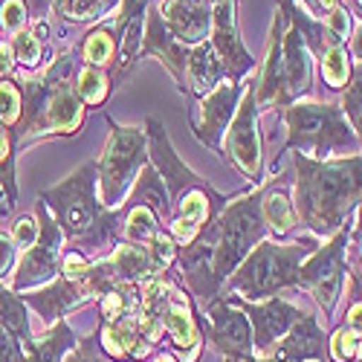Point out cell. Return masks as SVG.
I'll list each match as a JSON object with an SVG mask.
<instances>
[{"mask_svg": "<svg viewBox=\"0 0 362 362\" xmlns=\"http://www.w3.org/2000/svg\"><path fill=\"white\" fill-rule=\"evenodd\" d=\"M296 218L319 238L345 229L348 218L362 206V157L310 160L296 154Z\"/></svg>", "mask_w": 362, "mask_h": 362, "instance_id": "obj_1", "label": "cell"}, {"mask_svg": "<svg viewBox=\"0 0 362 362\" xmlns=\"http://www.w3.org/2000/svg\"><path fill=\"white\" fill-rule=\"evenodd\" d=\"M76 62L73 49L58 55L52 67L41 78L21 81V107L23 116L18 119L15 142L26 145L35 136H52V134H78L84 122V102L78 96V87L73 84Z\"/></svg>", "mask_w": 362, "mask_h": 362, "instance_id": "obj_2", "label": "cell"}, {"mask_svg": "<svg viewBox=\"0 0 362 362\" xmlns=\"http://www.w3.org/2000/svg\"><path fill=\"white\" fill-rule=\"evenodd\" d=\"M261 200H264V189H255V194L240 197L221 218L209 221L200 229V235L209 244V269H212L215 287H221L232 276V269L244 264V258L255 250V244L264 240L267 221L261 212Z\"/></svg>", "mask_w": 362, "mask_h": 362, "instance_id": "obj_3", "label": "cell"}, {"mask_svg": "<svg viewBox=\"0 0 362 362\" xmlns=\"http://www.w3.org/2000/svg\"><path fill=\"white\" fill-rule=\"evenodd\" d=\"M319 250V240L298 238L290 244H276V240H261V244L244 258L238 273L226 279V290L247 298L250 305L264 298H273L284 287H296V273L305 258Z\"/></svg>", "mask_w": 362, "mask_h": 362, "instance_id": "obj_4", "label": "cell"}, {"mask_svg": "<svg viewBox=\"0 0 362 362\" xmlns=\"http://www.w3.org/2000/svg\"><path fill=\"white\" fill-rule=\"evenodd\" d=\"M287 142L281 148V154L287 151H298L310 160H330L334 154H345V157H356L359 154V139L351 128V122L345 119L339 105L330 102H296L287 105ZM279 154V157H281Z\"/></svg>", "mask_w": 362, "mask_h": 362, "instance_id": "obj_5", "label": "cell"}, {"mask_svg": "<svg viewBox=\"0 0 362 362\" xmlns=\"http://www.w3.org/2000/svg\"><path fill=\"white\" fill-rule=\"evenodd\" d=\"M41 203L52 209V221L64 232V238L78 240L87 232H93L107 218L99 200V163H84L64 183L47 189L41 194Z\"/></svg>", "mask_w": 362, "mask_h": 362, "instance_id": "obj_6", "label": "cell"}, {"mask_svg": "<svg viewBox=\"0 0 362 362\" xmlns=\"http://www.w3.org/2000/svg\"><path fill=\"white\" fill-rule=\"evenodd\" d=\"M110 122V139L105 145V154L99 160V200L105 209H119L136 183V174L145 163V131L142 128H128Z\"/></svg>", "mask_w": 362, "mask_h": 362, "instance_id": "obj_7", "label": "cell"}, {"mask_svg": "<svg viewBox=\"0 0 362 362\" xmlns=\"http://www.w3.org/2000/svg\"><path fill=\"white\" fill-rule=\"evenodd\" d=\"M348 235H351V229H339L325 247H319L308 258V264H301L298 273H296V287L310 290L327 319L334 316L337 298H339L342 281H345V244H348Z\"/></svg>", "mask_w": 362, "mask_h": 362, "instance_id": "obj_8", "label": "cell"}, {"mask_svg": "<svg viewBox=\"0 0 362 362\" xmlns=\"http://www.w3.org/2000/svg\"><path fill=\"white\" fill-rule=\"evenodd\" d=\"M38 223H41V232H38L35 247H29L15 267L12 293H29L33 287L47 284L62 273V238H64V232L47 215L44 203H38Z\"/></svg>", "mask_w": 362, "mask_h": 362, "instance_id": "obj_9", "label": "cell"}, {"mask_svg": "<svg viewBox=\"0 0 362 362\" xmlns=\"http://www.w3.org/2000/svg\"><path fill=\"white\" fill-rule=\"evenodd\" d=\"M226 154L229 160L247 174L250 183H261V136H258V99L255 81L244 87V96L238 102L235 119L226 131Z\"/></svg>", "mask_w": 362, "mask_h": 362, "instance_id": "obj_10", "label": "cell"}, {"mask_svg": "<svg viewBox=\"0 0 362 362\" xmlns=\"http://www.w3.org/2000/svg\"><path fill=\"white\" fill-rule=\"evenodd\" d=\"M145 128H148L145 136H148L151 163H154V168H157V174H160V180H163V186H165L168 197H174V203H180V200H183L189 192H194V189L218 197V192H215L212 186H206L203 180H200L183 160L177 157V151H174V145H171L165 128L160 125V119L151 116L148 122H145Z\"/></svg>", "mask_w": 362, "mask_h": 362, "instance_id": "obj_11", "label": "cell"}, {"mask_svg": "<svg viewBox=\"0 0 362 362\" xmlns=\"http://www.w3.org/2000/svg\"><path fill=\"white\" fill-rule=\"evenodd\" d=\"M209 339L223 356H252V325L247 310L232 296H215L206 301Z\"/></svg>", "mask_w": 362, "mask_h": 362, "instance_id": "obj_12", "label": "cell"}, {"mask_svg": "<svg viewBox=\"0 0 362 362\" xmlns=\"http://www.w3.org/2000/svg\"><path fill=\"white\" fill-rule=\"evenodd\" d=\"M238 0H212V44L221 64L226 70V81L240 84L247 73H252L255 58L247 52L244 41L238 33V18H235Z\"/></svg>", "mask_w": 362, "mask_h": 362, "instance_id": "obj_13", "label": "cell"}, {"mask_svg": "<svg viewBox=\"0 0 362 362\" xmlns=\"http://www.w3.org/2000/svg\"><path fill=\"white\" fill-rule=\"evenodd\" d=\"M250 316V325H252V351L255 354H269L281 337H287V330L301 319V313L293 301L287 298H264V301H255V305H240Z\"/></svg>", "mask_w": 362, "mask_h": 362, "instance_id": "obj_14", "label": "cell"}, {"mask_svg": "<svg viewBox=\"0 0 362 362\" xmlns=\"http://www.w3.org/2000/svg\"><path fill=\"white\" fill-rule=\"evenodd\" d=\"M238 93L240 84L232 81H221L212 93H206L200 102V116L192 119L194 125V136L212 151H223V136L235 119L238 110Z\"/></svg>", "mask_w": 362, "mask_h": 362, "instance_id": "obj_15", "label": "cell"}, {"mask_svg": "<svg viewBox=\"0 0 362 362\" xmlns=\"http://www.w3.org/2000/svg\"><path fill=\"white\" fill-rule=\"evenodd\" d=\"M148 21H145V33H142V47L136 52V58H145V55H157L160 62L168 67V73L177 78L180 90L183 93H189V87H186V64H189V52L192 47L186 44H180L177 35L168 29V23L163 21L160 9H148L145 12Z\"/></svg>", "mask_w": 362, "mask_h": 362, "instance_id": "obj_16", "label": "cell"}, {"mask_svg": "<svg viewBox=\"0 0 362 362\" xmlns=\"http://www.w3.org/2000/svg\"><path fill=\"white\" fill-rule=\"evenodd\" d=\"M163 21L180 44L197 47L212 33V0H160Z\"/></svg>", "mask_w": 362, "mask_h": 362, "instance_id": "obj_17", "label": "cell"}, {"mask_svg": "<svg viewBox=\"0 0 362 362\" xmlns=\"http://www.w3.org/2000/svg\"><path fill=\"white\" fill-rule=\"evenodd\" d=\"M23 305L35 308L38 316L47 322V325H55L58 319H62L64 313H70L73 308L84 305L87 298H93V293H90L81 281H70V279H55L49 287L44 290H29V293H21Z\"/></svg>", "mask_w": 362, "mask_h": 362, "instance_id": "obj_18", "label": "cell"}, {"mask_svg": "<svg viewBox=\"0 0 362 362\" xmlns=\"http://www.w3.org/2000/svg\"><path fill=\"white\" fill-rule=\"evenodd\" d=\"M281 64H284L287 105H293V99L310 93V87H313V67H310V49L305 44V38L298 35L296 26L287 23V18H284V35H281Z\"/></svg>", "mask_w": 362, "mask_h": 362, "instance_id": "obj_19", "label": "cell"}, {"mask_svg": "<svg viewBox=\"0 0 362 362\" xmlns=\"http://www.w3.org/2000/svg\"><path fill=\"white\" fill-rule=\"evenodd\" d=\"M281 35H284V15L281 9L276 12L273 29H269V47L264 58V70L261 78L255 81V99L258 107H287V93H284V64H281Z\"/></svg>", "mask_w": 362, "mask_h": 362, "instance_id": "obj_20", "label": "cell"}, {"mask_svg": "<svg viewBox=\"0 0 362 362\" xmlns=\"http://www.w3.org/2000/svg\"><path fill=\"white\" fill-rule=\"evenodd\" d=\"M279 362H305V359H322L325 356V330L319 327L316 316L301 313V319L287 330L281 345H276L267 354Z\"/></svg>", "mask_w": 362, "mask_h": 362, "instance_id": "obj_21", "label": "cell"}, {"mask_svg": "<svg viewBox=\"0 0 362 362\" xmlns=\"http://www.w3.org/2000/svg\"><path fill=\"white\" fill-rule=\"evenodd\" d=\"M221 81H226V70L221 64L215 47L209 41L192 47L189 64H186V87H189L186 96H206V93H212Z\"/></svg>", "mask_w": 362, "mask_h": 362, "instance_id": "obj_22", "label": "cell"}, {"mask_svg": "<svg viewBox=\"0 0 362 362\" xmlns=\"http://www.w3.org/2000/svg\"><path fill=\"white\" fill-rule=\"evenodd\" d=\"M151 0H122V18H119V29H116V38L119 41V64L122 70H128L136 62V52H139V33H142V18L148 12Z\"/></svg>", "mask_w": 362, "mask_h": 362, "instance_id": "obj_23", "label": "cell"}, {"mask_svg": "<svg viewBox=\"0 0 362 362\" xmlns=\"http://www.w3.org/2000/svg\"><path fill=\"white\" fill-rule=\"evenodd\" d=\"M131 209L134 206H145L157 215V221H168V192L163 186V180L157 174L154 165H142V177L134 183V194H131Z\"/></svg>", "mask_w": 362, "mask_h": 362, "instance_id": "obj_24", "label": "cell"}, {"mask_svg": "<svg viewBox=\"0 0 362 362\" xmlns=\"http://www.w3.org/2000/svg\"><path fill=\"white\" fill-rule=\"evenodd\" d=\"M261 212H264V221L267 226L273 229L279 238H287L293 229H296V209H293V200L284 194L281 189V180L273 186L264 189V200H261Z\"/></svg>", "mask_w": 362, "mask_h": 362, "instance_id": "obj_25", "label": "cell"}, {"mask_svg": "<svg viewBox=\"0 0 362 362\" xmlns=\"http://www.w3.org/2000/svg\"><path fill=\"white\" fill-rule=\"evenodd\" d=\"M0 325L15 337V342L23 348V354L33 351L35 339H33V330H29V316L23 308V298L6 287H0Z\"/></svg>", "mask_w": 362, "mask_h": 362, "instance_id": "obj_26", "label": "cell"}, {"mask_svg": "<svg viewBox=\"0 0 362 362\" xmlns=\"http://www.w3.org/2000/svg\"><path fill=\"white\" fill-rule=\"evenodd\" d=\"M76 348V334L73 327L58 319L47 334L33 345V351L26 354V362H64V354Z\"/></svg>", "mask_w": 362, "mask_h": 362, "instance_id": "obj_27", "label": "cell"}, {"mask_svg": "<svg viewBox=\"0 0 362 362\" xmlns=\"http://www.w3.org/2000/svg\"><path fill=\"white\" fill-rule=\"evenodd\" d=\"M52 12L70 21V23H87V21H102L105 15H110L122 0H49Z\"/></svg>", "mask_w": 362, "mask_h": 362, "instance_id": "obj_28", "label": "cell"}, {"mask_svg": "<svg viewBox=\"0 0 362 362\" xmlns=\"http://www.w3.org/2000/svg\"><path fill=\"white\" fill-rule=\"evenodd\" d=\"M116 47H119L116 35H110L105 26H99V29H93V33L84 35V41H81V58L87 62V67L102 70V67H107L113 62Z\"/></svg>", "mask_w": 362, "mask_h": 362, "instance_id": "obj_29", "label": "cell"}, {"mask_svg": "<svg viewBox=\"0 0 362 362\" xmlns=\"http://www.w3.org/2000/svg\"><path fill=\"white\" fill-rule=\"evenodd\" d=\"M160 232V221L157 215L151 212V209L145 206H134L128 212V221L122 226V235L128 244H136V247H148L151 240H154V235Z\"/></svg>", "mask_w": 362, "mask_h": 362, "instance_id": "obj_30", "label": "cell"}, {"mask_svg": "<svg viewBox=\"0 0 362 362\" xmlns=\"http://www.w3.org/2000/svg\"><path fill=\"white\" fill-rule=\"evenodd\" d=\"M322 78L327 87H334V90H342L351 78V55L345 49V44H337V47H330L322 58Z\"/></svg>", "mask_w": 362, "mask_h": 362, "instance_id": "obj_31", "label": "cell"}, {"mask_svg": "<svg viewBox=\"0 0 362 362\" xmlns=\"http://www.w3.org/2000/svg\"><path fill=\"white\" fill-rule=\"evenodd\" d=\"M12 49H15V62H18L23 70H38L47 44L33 33V29H23V33L15 35Z\"/></svg>", "mask_w": 362, "mask_h": 362, "instance_id": "obj_32", "label": "cell"}, {"mask_svg": "<svg viewBox=\"0 0 362 362\" xmlns=\"http://www.w3.org/2000/svg\"><path fill=\"white\" fill-rule=\"evenodd\" d=\"M76 87H78L81 102L90 105V107H99V105L107 99V90H110L105 70H96V67H84V70L78 73V84H76Z\"/></svg>", "mask_w": 362, "mask_h": 362, "instance_id": "obj_33", "label": "cell"}, {"mask_svg": "<svg viewBox=\"0 0 362 362\" xmlns=\"http://www.w3.org/2000/svg\"><path fill=\"white\" fill-rule=\"evenodd\" d=\"M359 345H362V337L354 327L345 325L334 334V339H330V356H334V362H351L356 356Z\"/></svg>", "mask_w": 362, "mask_h": 362, "instance_id": "obj_34", "label": "cell"}, {"mask_svg": "<svg viewBox=\"0 0 362 362\" xmlns=\"http://www.w3.org/2000/svg\"><path fill=\"white\" fill-rule=\"evenodd\" d=\"M26 21H29V9L23 0H4V6H0V29L18 35V33H23Z\"/></svg>", "mask_w": 362, "mask_h": 362, "instance_id": "obj_35", "label": "cell"}, {"mask_svg": "<svg viewBox=\"0 0 362 362\" xmlns=\"http://www.w3.org/2000/svg\"><path fill=\"white\" fill-rule=\"evenodd\" d=\"M21 119V90L9 81H0V125H15Z\"/></svg>", "mask_w": 362, "mask_h": 362, "instance_id": "obj_36", "label": "cell"}, {"mask_svg": "<svg viewBox=\"0 0 362 362\" xmlns=\"http://www.w3.org/2000/svg\"><path fill=\"white\" fill-rule=\"evenodd\" d=\"M322 23L327 26V33L334 35L337 44H345L348 35H351V9H345V6L339 4L337 9H330V12L322 18Z\"/></svg>", "mask_w": 362, "mask_h": 362, "instance_id": "obj_37", "label": "cell"}, {"mask_svg": "<svg viewBox=\"0 0 362 362\" xmlns=\"http://www.w3.org/2000/svg\"><path fill=\"white\" fill-rule=\"evenodd\" d=\"M359 110H362V67H351L348 90H345V96H342V113L351 119Z\"/></svg>", "mask_w": 362, "mask_h": 362, "instance_id": "obj_38", "label": "cell"}, {"mask_svg": "<svg viewBox=\"0 0 362 362\" xmlns=\"http://www.w3.org/2000/svg\"><path fill=\"white\" fill-rule=\"evenodd\" d=\"M38 232H41V223H38L33 215H23V218L15 223V232H12L15 247H18V250H23V252H26L29 247H35Z\"/></svg>", "mask_w": 362, "mask_h": 362, "instance_id": "obj_39", "label": "cell"}, {"mask_svg": "<svg viewBox=\"0 0 362 362\" xmlns=\"http://www.w3.org/2000/svg\"><path fill=\"white\" fill-rule=\"evenodd\" d=\"M0 362H26L23 348L15 342V337L0 325Z\"/></svg>", "mask_w": 362, "mask_h": 362, "instance_id": "obj_40", "label": "cell"}, {"mask_svg": "<svg viewBox=\"0 0 362 362\" xmlns=\"http://www.w3.org/2000/svg\"><path fill=\"white\" fill-rule=\"evenodd\" d=\"M15 240L9 238V235H4V232H0V279H4L6 273H9V269L15 267Z\"/></svg>", "mask_w": 362, "mask_h": 362, "instance_id": "obj_41", "label": "cell"}, {"mask_svg": "<svg viewBox=\"0 0 362 362\" xmlns=\"http://www.w3.org/2000/svg\"><path fill=\"white\" fill-rule=\"evenodd\" d=\"M301 4L308 6V12H310V15L325 18L330 9H337V6H339V0H301Z\"/></svg>", "mask_w": 362, "mask_h": 362, "instance_id": "obj_42", "label": "cell"}, {"mask_svg": "<svg viewBox=\"0 0 362 362\" xmlns=\"http://www.w3.org/2000/svg\"><path fill=\"white\" fill-rule=\"evenodd\" d=\"M15 49H12V44H0V78L4 76H9L12 70H15Z\"/></svg>", "mask_w": 362, "mask_h": 362, "instance_id": "obj_43", "label": "cell"}, {"mask_svg": "<svg viewBox=\"0 0 362 362\" xmlns=\"http://www.w3.org/2000/svg\"><path fill=\"white\" fill-rule=\"evenodd\" d=\"M348 327H354L362 337V301H354V308L348 310Z\"/></svg>", "mask_w": 362, "mask_h": 362, "instance_id": "obj_44", "label": "cell"}, {"mask_svg": "<svg viewBox=\"0 0 362 362\" xmlns=\"http://www.w3.org/2000/svg\"><path fill=\"white\" fill-rule=\"evenodd\" d=\"M351 55L359 62V67H362V23L356 26V33H354V38H351Z\"/></svg>", "mask_w": 362, "mask_h": 362, "instance_id": "obj_45", "label": "cell"}, {"mask_svg": "<svg viewBox=\"0 0 362 362\" xmlns=\"http://www.w3.org/2000/svg\"><path fill=\"white\" fill-rule=\"evenodd\" d=\"M348 122H351V128H354V134H356V139H359V148H362V110H359V113H354V116L348 119Z\"/></svg>", "mask_w": 362, "mask_h": 362, "instance_id": "obj_46", "label": "cell"}, {"mask_svg": "<svg viewBox=\"0 0 362 362\" xmlns=\"http://www.w3.org/2000/svg\"><path fill=\"white\" fill-rule=\"evenodd\" d=\"M226 362H279V359H269V356H264V359H255V356H226Z\"/></svg>", "mask_w": 362, "mask_h": 362, "instance_id": "obj_47", "label": "cell"}, {"mask_svg": "<svg viewBox=\"0 0 362 362\" xmlns=\"http://www.w3.org/2000/svg\"><path fill=\"white\" fill-rule=\"evenodd\" d=\"M154 362H174V356H168V354H160Z\"/></svg>", "mask_w": 362, "mask_h": 362, "instance_id": "obj_48", "label": "cell"}, {"mask_svg": "<svg viewBox=\"0 0 362 362\" xmlns=\"http://www.w3.org/2000/svg\"><path fill=\"white\" fill-rule=\"evenodd\" d=\"M356 235H359V247H362V229H359V232H356Z\"/></svg>", "mask_w": 362, "mask_h": 362, "instance_id": "obj_49", "label": "cell"}, {"mask_svg": "<svg viewBox=\"0 0 362 362\" xmlns=\"http://www.w3.org/2000/svg\"><path fill=\"white\" fill-rule=\"evenodd\" d=\"M356 354H359V362H362V345H359V351H356Z\"/></svg>", "mask_w": 362, "mask_h": 362, "instance_id": "obj_50", "label": "cell"}, {"mask_svg": "<svg viewBox=\"0 0 362 362\" xmlns=\"http://www.w3.org/2000/svg\"><path fill=\"white\" fill-rule=\"evenodd\" d=\"M356 6H359V12H362V0H356Z\"/></svg>", "mask_w": 362, "mask_h": 362, "instance_id": "obj_51", "label": "cell"}]
</instances>
